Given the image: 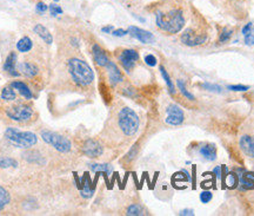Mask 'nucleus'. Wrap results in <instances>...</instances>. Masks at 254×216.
<instances>
[{"label":"nucleus","mask_w":254,"mask_h":216,"mask_svg":"<svg viewBox=\"0 0 254 216\" xmlns=\"http://www.w3.org/2000/svg\"><path fill=\"white\" fill-rule=\"evenodd\" d=\"M154 13L155 25L167 34L179 33L186 25L184 0H159L148 7Z\"/></svg>","instance_id":"f257e3e1"},{"label":"nucleus","mask_w":254,"mask_h":216,"mask_svg":"<svg viewBox=\"0 0 254 216\" xmlns=\"http://www.w3.org/2000/svg\"><path fill=\"white\" fill-rule=\"evenodd\" d=\"M67 71L73 83L78 87H88L93 83V70L85 60L71 58L67 62Z\"/></svg>","instance_id":"f03ea898"},{"label":"nucleus","mask_w":254,"mask_h":216,"mask_svg":"<svg viewBox=\"0 0 254 216\" xmlns=\"http://www.w3.org/2000/svg\"><path fill=\"white\" fill-rule=\"evenodd\" d=\"M4 115L7 119L19 124L31 122L34 117V110L26 103H13L4 108Z\"/></svg>","instance_id":"7ed1b4c3"},{"label":"nucleus","mask_w":254,"mask_h":216,"mask_svg":"<svg viewBox=\"0 0 254 216\" xmlns=\"http://www.w3.org/2000/svg\"><path fill=\"white\" fill-rule=\"evenodd\" d=\"M4 136L12 145L18 148H31L36 145L38 142L36 133L31 131H21V130L13 128V126H9L6 129Z\"/></svg>","instance_id":"20e7f679"},{"label":"nucleus","mask_w":254,"mask_h":216,"mask_svg":"<svg viewBox=\"0 0 254 216\" xmlns=\"http://www.w3.org/2000/svg\"><path fill=\"white\" fill-rule=\"evenodd\" d=\"M139 117L131 108H123L118 113V126L124 135L133 136L139 129Z\"/></svg>","instance_id":"39448f33"},{"label":"nucleus","mask_w":254,"mask_h":216,"mask_svg":"<svg viewBox=\"0 0 254 216\" xmlns=\"http://www.w3.org/2000/svg\"><path fill=\"white\" fill-rule=\"evenodd\" d=\"M41 138L44 139V142L50 144L51 147H53L59 152H68L72 148L69 139L57 132L43 131L41 132Z\"/></svg>","instance_id":"423d86ee"},{"label":"nucleus","mask_w":254,"mask_h":216,"mask_svg":"<svg viewBox=\"0 0 254 216\" xmlns=\"http://www.w3.org/2000/svg\"><path fill=\"white\" fill-rule=\"evenodd\" d=\"M180 40L187 46H196L204 44L207 40V34L202 31H199L198 28L189 27L182 33Z\"/></svg>","instance_id":"0eeeda50"},{"label":"nucleus","mask_w":254,"mask_h":216,"mask_svg":"<svg viewBox=\"0 0 254 216\" xmlns=\"http://www.w3.org/2000/svg\"><path fill=\"white\" fill-rule=\"evenodd\" d=\"M139 53L135 50H124L119 56L120 64L123 65V68L126 70L127 72H129L135 66V62H138Z\"/></svg>","instance_id":"6e6552de"},{"label":"nucleus","mask_w":254,"mask_h":216,"mask_svg":"<svg viewBox=\"0 0 254 216\" xmlns=\"http://www.w3.org/2000/svg\"><path fill=\"white\" fill-rule=\"evenodd\" d=\"M166 123L170 125H180L184 122V112L176 104H171L167 108Z\"/></svg>","instance_id":"1a4fd4ad"},{"label":"nucleus","mask_w":254,"mask_h":216,"mask_svg":"<svg viewBox=\"0 0 254 216\" xmlns=\"http://www.w3.org/2000/svg\"><path fill=\"white\" fill-rule=\"evenodd\" d=\"M103 147L94 139H87L84 143V147H82V152L88 157H99L103 155Z\"/></svg>","instance_id":"9d476101"},{"label":"nucleus","mask_w":254,"mask_h":216,"mask_svg":"<svg viewBox=\"0 0 254 216\" xmlns=\"http://www.w3.org/2000/svg\"><path fill=\"white\" fill-rule=\"evenodd\" d=\"M127 31H128V33L131 34L132 37H134L135 39H138L139 42H141L144 44H150L154 40L153 34H152L151 32H148V31L142 30V28H139L136 26H129Z\"/></svg>","instance_id":"9b49d317"},{"label":"nucleus","mask_w":254,"mask_h":216,"mask_svg":"<svg viewBox=\"0 0 254 216\" xmlns=\"http://www.w3.org/2000/svg\"><path fill=\"white\" fill-rule=\"evenodd\" d=\"M17 52L12 51V52H9V55L7 56V58H6L4 63V66H2L6 74L12 76V77H17V76L20 75V72L17 71Z\"/></svg>","instance_id":"f8f14e48"},{"label":"nucleus","mask_w":254,"mask_h":216,"mask_svg":"<svg viewBox=\"0 0 254 216\" xmlns=\"http://www.w3.org/2000/svg\"><path fill=\"white\" fill-rule=\"evenodd\" d=\"M105 69L107 70V75H109V79L111 82V84L116 85L120 83L123 81V74L122 71L118 69V66L114 64L113 62H109V64L105 66Z\"/></svg>","instance_id":"ddd939ff"},{"label":"nucleus","mask_w":254,"mask_h":216,"mask_svg":"<svg viewBox=\"0 0 254 216\" xmlns=\"http://www.w3.org/2000/svg\"><path fill=\"white\" fill-rule=\"evenodd\" d=\"M92 53H93L94 62L97 63L98 66L105 68V66L109 64V62H110L109 57H107L106 53H105V51L101 49L98 44H94V45L92 46Z\"/></svg>","instance_id":"4468645a"},{"label":"nucleus","mask_w":254,"mask_h":216,"mask_svg":"<svg viewBox=\"0 0 254 216\" xmlns=\"http://www.w3.org/2000/svg\"><path fill=\"white\" fill-rule=\"evenodd\" d=\"M18 70L20 71V74L26 76L28 78H33L39 74V69L38 66L32 62H23L20 63L18 66Z\"/></svg>","instance_id":"2eb2a0df"},{"label":"nucleus","mask_w":254,"mask_h":216,"mask_svg":"<svg viewBox=\"0 0 254 216\" xmlns=\"http://www.w3.org/2000/svg\"><path fill=\"white\" fill-rule=\"evenodd\" d=\"M9 85H11V87L13 88L14 90H18L19 94H20L21 96H23L26 101H30V100H32V98H33V94H32L30 88L27 87V84L25 83V82L13 81Z\"/></svg>","instance_id":"dca6fc26"},{"label":"nucleus","mask_w":254,"mask_h":216,"mask_svg":"<svg viewBox=\"0 0 254 216\" xmlns=\"http://www.w3.org/2000/svg\"><path fill=\"white\" fill-rule=\"evenodd\" d=\"M33 31H34V33H36L37 36H39L46 44H52L53 43L52 33H51L49 31V28H47L46 26H44L43 24L37 23L36 25H34Z\"/></svg>","instance_id":"f3484780"},{"label":"nucleus","mask_w":254,"mask_h":216,"mask_svg":"<svg viewBox=\"0 0 254 216\" xmlns=\"http://www.w3.org/2000/svg\"><path fill=\"white\" fill-rule=\"evenodd\" d=\"M240 147L247 156L254 157V138L251 136H243L240 139Z\"/></svg>","instance_id":"a211bd4d"},{"label":"nucleus","mask_w":254,"mask_h":216,"mask_svg":"<svg viewBox=\"0 0 254 216\" xmlns=\"http://www.w3.org/2000/svg\"><path fill=\"white\" fill-rule=\"evenodd\" d=\"M240 184L244 189L252 190L254 189V173H244L240 176Z\"/></svg>","instance_id":"6ab92c4d"},{"label":"nucleus","mask_w":254,"mask_h":216,"mask_svg":"<svg viewBox=\"0 0 254 216\" xmlns=\"http://www.w3.org/2000/svg\"><path fill=\"white\" fill-rule=\"evenodd\" d=\"M11 203V194L4 186L0 184V212H2Z\"/></svg>","instance_id":"aec40b11"},{"label":"nucleus","mask_w":254,"mask_h":216,"mask_svg":"<svg viewBox=\"0 0 254 216\" xmlns=\"http://www.w3.org/2000/svg\"><path fill=\"white\" fill-rule=\"evenodd\" d=\"M200 154H201L206 160L214 161L215 158H217V148H215L213 144H207L200 149Z\"/></svg>","instance_id":"412c9836"},{"label":"nucleus","mask_w":254,"mask_h":216,"mask_svg":"<svg viewBox=\"0 0 254 216\" xmlns=\"http://www.w3.org/2000/svg\"><path fill=\"white\" fill-rule=\"evenodd\" d=\"M32 47H33V42H32L30 37H23L17 43V50L19 52H23V53L30 52Z\"/></svg>","instance_id":"4be33fe9"},{"label":"nucleus","mask_w":254,"mask_h":216,"mask_svg":"<svg viewBox=\"0 0 254 216\" xmlns=\"http://www.w3.org/2000/svg\"><path fill=\"white\" fill-rule=\"evenodd\" d=\"M0 97H1V100L5 102H14L17 100V94H15L14 89L12 88L11 85H8V87H5L2 89Z\"/></svg>","instance_id":"5701e85b"},{"label":"nucleus","mask_w":254,"mask_h":216,"mask_svg":"<svg viewBox=\"0 0 254 216\" xmlns=\"http://www.w3.org/2000/svg\"><path fill=\"white\" fill-rule=\"evenodd\" d=\"M82 184H84V188H82V190H81V195L86 199L92 198V195H93V193H94V189L91 188V186H90L91 180H90V177H88L87 174L85 175L84 181H82Z\"/></svg>","instance_id":"b1692460"},{"label":"nucleus","mask_w":254,"mask_h":216,"mask_svg":"<svg viewBox=\"0 0 254 216\" xmlns=\"http://www.w3.org/2000/svg\"><path fill=\"white\" fill-rule=\"evenodd\" d=\"M18 162L12 157L0 156V169H8V168H17Z\"/></svg>","instance_id":"393cba45"},{"label":"nucleus","mask_w":254,"mask_h":216,"mask_svg":"<svg viewBox=\"0 0 254 216\" xmlns=\"http://www.w3.org/2000/svg\"><path fill=\"white\" fill-rule=\"evenodd\" d=\"M91 169L95 171V173H106L107 175H111L112 174V166H110V164H92L91 166Z\"/></svg>","instance_id":"a878e982"},{"label":"nucleus","mask_w":254,"mask_h":216,"mask_svg":"<svg viewBox=\"0 0 254 216\" xmlns=\"http://www.w3.org/2000/svg\"><path fill=\"white\" fill-rule=\"evenodd\" d=\"M160 72H161V76H163V78L165 79V82H166L168 89H170V92L171 94H174V91H176V89H174V84H173V82L171 81V77L168 76L167 71L165 70L164 66H160Z\"/></svg>","instance_id":"bb28decb"},{"label":"nucleus","mask_w":254,"mask_h":216,"mask_svg":"<svg viewBox=\"0 0 254 216\" xmlns=\"http://www.w3.org/2000/svg\"><path fill=\"white\" fill-rule=\"evenodd\" d=\"M177 83H178V87H179V89H180V92H182L184 96H185L186 98H189V100H190V101H194V96L186 90V87H185V83H184V81L179 79Z\"/></svg>","instance_id":"cd10ccee"},{"label":"nucleus","mask_w":254,"mask_h":216,"mask_svg":"<svg viewBox=\"0 0 254 216\" xmlns=\"http://www.w3.org/2000/svg\"><path fill=\"white\" fill-rule=\"evenodd\" d=\"M238 182H239V180H238V176L234 173H231L227 175V184H228V188L231 189H234L236 187L238 186Z\"/></svg>","instance_id":"c85d7f7f"},{"label":"nucleus","mask_w":254,"mask_h":216,"mask_svg":"<svg viewBox=\"0 0 254 216\" xmlns=\"http://www.w3.org/2000/svg\"><path fill=\"white\" fill-rule=\"evenodd\" d=\"M126 214L127 215H133V216L142 215V208L139 205H132V206H129L128 208H127Z\"/></svg>","instance_id":"c756f323"},{"label":"nucleus","mask_w":254,"mask_h":216,"mask_svg":"<svg viewBox=\"0 0 254 216\" xmlns=\"http://www.w3.org/2000/svg\"><path fill=\"white\" fill-rule=\"evenodd\" d=\"M231 36H232V31L231 30H227V28H224V30H222L221 34H220V37H219V42H220V43H226L227 40H230Z\"/></svg>","instance_id":"7c9ffc66"},{"label":"nucleus","mask_w":254,"mask_h":216,"mask_svg":"<svg viewBox=\"0 0 254 216\" xmlns=\"http://www.w3.org/2000/svg\"><path fill=\"white\" fill-rule=\"evenodd\" d=\"M49 11L52 15H58L63 13V8L58 4H51L49 6Z\"/></svg>","instance_id":"2f4dec72"},{"label":"nucleus","mask_w":254,"mask_h":216,"mask_svg":"<svg viewBox=\"0 0 254 216\" xmlns=\"http://www.w3.org/2000/svg\"><path fill=\"white\" fill-rule=\"evenodd\" d=\"M47 9H49V7H47V5L45 4V2L39 1V2H37V4H36V11L39 14H44L47 11Z\"/></svg>","instance_id":"473e14b6"},{"label":"nucleus","mask_w":254,"mask_h":216,"mask_svg":"<svg viewBox=\"0 0 254 216\" xmlns=\"http://www.w3.org/2000/svg\"><path fill=\"white\" fill-rule=\"evenodd\" d=\"M245 42L249 45H254V27L251 28L249 33L245 34Z\"/></svg>","instance_id":"72a5a7b5"},{"label":"nucleus","mask_w":254,"mask_h":216,"mask_svg":"<svg viewBox=\"0 0 254 216\" xmlns=\"http://www.w3.org/2000/svg\"><path fill=\"white\" fill-rule=\"evenodd\" d=\"M212 200V193L211 192H202L200 194V201L202 203H208Z\"/></svg>","instance_id":"f704fd0d"},{"label":"nucleus","mask_w":254,"mask_h":216,"mask_svg":"<svg viewBox=\"0 0 254 216\" xmlns=\"http://www.w3.org/2000/svg\"><path fill=\"white\" fill-rule=\"evenodd\" d=\"M145 62H146V64L150 65V66H155V65H157V58H155V57L152 56V55L146 56L145 57Z\"/></svg>","instance_id":"c9c22d12"},{"label":"nucleus","mask_w":254,"mask_h":216,"mask_svg":"<svg viewBox=\"0 0 254 216\" xmlns=\"http://www.w3.org/2000/svg\"><path fill=\"white\" fill-rule=\"evenodd\" d=\"M201 87L204 88V89H206V90H209V91H218V92H220V91H221V88H220V87H218V85H213V84H207V83H205V84H202Z\"/></svg>","instance_id":"e433bc0d"},{"label":"nucleus","mask_w":254,"mask_h":216,"mask_svg":"<svg viewBox=\"0 0 254 216\" xmlns=\"http://www.w3.org/2000/svg\"><path fill=\"white\" fill-rule=\"evenodd\" d=\"M228 89L232 91H246L249 90V87H245V85H230Z\"/></svg>","instance_id":"4c0bfd02"},{"label":"nucleus","mask_w":254,"mask_h":216,"mask_svg":"<svg viewBox=\"0 0 254 216\" xmlns=\"http://www.w3.org/2000/svg\"><path fill=\"white\" fill-rule=\"evenodd\" d=\"M127 33H128V31L123 30V28H120V30H113V32H112L113 36H116V37H124Z\"/></svg>","instance_id":"58836bf2"},{"label":"nucleus","mask_w":254,"mask_h":216,"mask_svg":"<svg viewBox=\"0 0 254 216\" xmlns=\"http://www.w3.org/2000/svg\"><path fill=\"white\" fill-rule=\"evenodd\" d=\"M113 30H114V27L112 26V25H109V26H105V27L101 28V31H103V32H105V33H112Z\"/></svg>","instance_id":"ea45409f"},{"label":"nucleus","mask_w":254,"mask_h":216,"mask_svg":"<svg viewBox=\"0 0 254 216\" xmlns=\"http://www.w3.org/2000/svg\"><path fill=\"white\" fill-rule=\"evenodd\" d=\"M253 27V25H252V23H249V24H246V26L243 28V33H244V36H245V34H247L251 31V28Z\"/></svg>","instance_id":"a19ab883"},{"label":"nucleus","mask_w":254,"mask_h":216,"mask_svg":"<svg viewBox=\"0 0 254 216\" xmlns=\"http://www.w3.org/2000/svg\"><path fill=\"white\" fill-rule=\"evenodd\" d=\"M221 169H222L221 167L214 168V174H215V176L219 177V179H220V177H221Z\"/></svg>","instance_id":"79ce46f5"},{"label":"nucleus","mask_w":254,"mask_h":216,"mask_svg":"<svg viewBox=\"0 0 254 216\" xmlns=\"http://www.w3.org/2000/svg\"><path fill=\"white\" fill-rule=\"evenodd\" d=\"M180 215H193V212L192 211H184L180 213Z\"/></svg>","instance_id":"37998d69"},{"label":"nucleus","mask_w":254,"mask_h":216,"mask_svg":"<svg viewBox=\"0 0 254 216\" xmlns=\"http://www.w3.org/2000/svg\"><path fill=\"white\" fill-rule=\"evenodd\" d=\"M122 1H125V2H131L133 0H122Z\"/></svg>","instance_id":"c03bdc74"},{"label":"nucleus","mask_w":254,"mask_h":216,"mask_svg":"<svg viewBox=\"0 0 254 216\" xmlns=\"http://www.w3.org/2000/svg\"><path fill=\"white\" fill-rule=\"evenodd\" d=\"M53 1H59V0H53Z\"/></svg>","instance_id":"a18cd8bd"}]
</instances>
